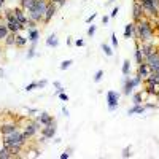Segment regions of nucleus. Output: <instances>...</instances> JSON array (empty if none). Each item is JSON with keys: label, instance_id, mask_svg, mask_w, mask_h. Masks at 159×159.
Listing matches in <instances>:
<instances>
[{"label": "nucleus", "instance_id": "nucleus-35", "mask_svg": "<svg viewBox=\"0 0 159 159\" xmlns=\"http://www.w3.org/2000/svg\"><path fill=\"white\" fill-rule=\"evenodd\" d=\"M35 88H38V84H37V81H34V83H30V84H27V86H25V91H32V89H35Z\"/></svg>", "mask_w": 159, "mask_h": 159}, {"label": "nucleus", "instance_id": "nucleus-42", "mask_svg": "<svg viewBox=\"0 0 159 159\" xmlns=\"http://www.w3.org/2000/svg\"><path fill=\"white\" fill-rule=\"evenodd\" d=\"M46 80H40V81H37V84H38V88H45L46 86Z\"/></svg>", "mask_w": 159, "mask_h": 159}, {"label": "nucleus", "instance_id": "nucleus-13", "mask_svg": "<svg viewBox=\"0 0 159 159\" xmlns=\"http://www.w3.org/2000/svg\"><path fill=\"white\" fill-rule=\"evenodd\" d=\"M150 72H151V70H150L148 64L145 62V61H143L142 64H139V69H137V75H139V76H142V78L145 80V78L150 75Z\"/></svg>", "mask_w": 159, "mask_h": 159}, {"label": "nucleus", "instance_id": "nucleus-22", "mask_svg": "<svg viewBox=\"0 0 159 159\" xmlns=\"http://www.w3.org/2000/svg\"><path fill=\"white\" fill-rule=\"evenodd\" d=\"M10 157H11V151H10L8 147L3 145V148L0 150V159H10Z\"/></svg>", "mask_w": 159, "mask_h": 159}, {"label": "nucleus", "instance_id": "nucleus-37", "mask_svg": "<svg viewBox=\"0 0 159 159\" xmlns=\"http://www.w3.org/2000/svg\"><path fill=\"white\" fill-rule=\"evenodd\" d=\"M59 99H61L62 102H69V96L65 94V92H61V94H59Z\"/></svg>", "mask_w": 159, "mask_h": 159}, {"label": "nucleus", "instance_id": "nucleus-25", "mask_svg": "<svg viewBox=\"0 0 159 159\" xmlns=\"http://www.w3.org/2000/svg\"><path fill=\"white\" fill-rule=\"evenodd\" d=\"M129 73H130V61H127V59H126V61L123 62V75H124V76H127Z\"/></svg>", "mask_w": 159, "mask_h": 159}, {"label": "nucleus", "instance_id": "nucleus-11", "mask_svg": "<svg viewBox=\"0 0 159 159\" xmlns=\"http://www.w3.org/2000/svg\"><path fill=\"white\" fill-rule=\"evenodd\" d=\"M143 8H142V5L139 3V2H134V10H132V16H134V21L137 22V21H140L142 18H143Z\"/></svg>", "mask_w": 159, "mask_h": 159}, {"label": "nucleus", "instance_id": "nucleus-18", "mask_svg": "<svg viewBox=\"0 0 159 159\" xmlns=\"http://www.w3.org/2000/svg\"><path fill=\"white\" fill-rule=\"evenodd\" d=\"M25 43H27V38L19 35V34H15V46L22 48V46H25Z\"/></svg>", "mask_w": 159, "mask_h": 159}, {"label": "nucleus", "instance_id": "nucleus-44", "mask_svg": "<svg viewBox=\"0 0 159 159\" xmlns=\"http://www.w3.org/2000/svg\"><path fill=\"white\" fill-rule=\"evenodd\" d=\"M151 2H153V7H154V10L159 13V0H151Z\"/></svg>", "mask_w": 159, "mask_h": 159}, {"label": "nucleus", "instance_id": "nucleus-27", "mask_svg": "<svg viewBox=\"0 0 159 159\" xmlns=\"http://www.w3.org/2000/svg\"><path fill=\"white\" fill-rule=\"evenodd\" d=\"M135 61H137V64H142L143 62V54H142L140 46H137V49H135Z\"/></svg>", "mask_w": 159, "mask_h": 159}, {"label": "nucleus", "instance_id": "nucleus-48", "mask_svg": "<svg viewBox=\"0 0 159 159\" xmlns=\"http://www.w3.org/2000/svg\"><path fill=\"white\" fill-rule=\"evenodd\" d=\"M27 110H29V113H37V110H35V108H27Z\"/></svg>", "mask_w": 159, "mask_h": 159}, {"label": "nucleus", "instance_id": "nucleus-23", "mask_svg": "<svg viewBox=\"0 0 159 159\" xmlns=\"http://www.w3.org/2000/svg\"><path fill=\"white\" fill-rule=\"evenodd\" d=\"M8 35H10V30H8V27H7V24H5V25L0 24V40H5Z\"/></svg>", "mask_w": 159, "mask_h": 159}, {"label": "nucleus", "instance_id": "nucleus-40", "mask_svg": "<svg viewBox=\"0 0 159 159\" xmlns=\"http://www.w3.org/2000/svg\"><path fill=\"white\" fill-rule=\"evenodd\" d=\"M96 18H97V13H92V15H91V16H89V18L86 19V22H88V24H91V22L94 21Z\"/></svg>", "mask_w": 159, "mask_h": 159}, {"label": "nucleus", "instance_id": "nucleus-30", "mask_svg": "<svg viewBox=\"0 0 159 159\" xmlns=\"http://www.w3.org/2000/svg\"><path fill=\"white\" fill-rule=\"evenodd\" d=\"M35 46H37V43H32V46L29 48V51H27V59H32V57L35 56Z\"/></svg>", "mask_w": 159, "mask_h": 159}, {"label": "nucleus", "instance_id": "nucleus-1", "mask_svg": "<svg viewBox=\"0 0 159 159\" xmlns=\"http://www.w3.org/2000/svg\"><path fill=\"white\" fill-rule=\"evenodd\" d=\"M24 143H25V140L22 139V132H21V130H16V132H13L11 135L3 137V145L10 148L11 157H13V156H18V153H19L21 148L24 147Z\"/></svg>", "mask_w": 159, "mask_h": 159}, {"label": "nucleus", "instance_id": "nucleus-29", "mask_svg": "<svg viewBox=\"0 0 159 159\" xmlns=\"http://www.w3.org/2000/svg\"><path fill=\"white\" fill-rule=\"evenodd\" d=\"M102 49H103V52H105V56H108V57L113 56V49H111L108 45H105V43H103V45H102Z\"/></svg>", "mask_w": 159, "mask_h": 159}, {"label": "nucleus", "instance_id": "nucleus-20", "mask_svg": "<svg viewBox=\"0 0 159 159\" xmlns=\"http://www.w3.org/2000/svg\"><path fill=\"white\" fill-rule=\"evenodd\" d=\"M38 37H40V32H38L37 29H29V37H27L29 42L37 43V42H38Z\"/></svg>", "mask_w": 159, "mask_h": 159}, {"label": "nucleus", "instance_id": "nucleus-46", "mask_svg": "<svg viewBox=\"0 0 159 159\" xmlns=\"http://www.w3.org/2000/svg\"><path fill=\"white\" fill-rule=\"evenodd\" d=\"M108 21H110V16H103V18H102V22H103V24H107Z\"/></svg>", "mask_w": 159, "mask_h": 159}, {"label": "nucleus", "instance_id": "nucleus-45", "mask_svg": "<svg viewBox=\"0 0 159 159\" xmlns=\"http://www.w3.org/2000/svg\"><path fill=\"white\" fill-rule=\"evenodd\" d=\"M69 157H70V151H65L61 154V159H69Z\"/></svg>", "mask_w": 159, "mask_h": 159}, {"label": "nucleus", "instance_id": "nucleus-34", "mask_svg": "<svg viewBox=\"0 0 159 159\" xmlns=\"http://www.w3.org/2000/svg\"><path fill=\"white\" fill-rule=\"evenodd\" d=\"M132 156V153H130V147H126L124 150H123V157H130Z\"/></svg>", "mask_w": 159, "mask_h": 159}, {"label": "nucleus", "instance_id": "nucleus-43", "mask_svg": "<svg viewBox=\"0 0 159 159\" xmlns=\"http://www.w3.org/2000/svg\"><path fill=\"white\" fill-rule=\"evenodd\" d=\"M118 13H119V7H115V8H113V11H111V15H110V18H115V16L118 15Z\"/></svg>", "mask_w": 159, "mask_h": 159}, {"label": "nucleus", "instance_id": "nucleus-4", "mask_svg": "<svg viewBox=\"0 0 159 159\" xmlns=\"http://www.w3.org/2000/svg\"><path fill=\"white\" fill-rule=\"evenodd\" d=\"M118 103H119V92L116 91H108L107 92V105H108V110L115 111L118 108Z\"/></svg>", "mask_w": 159, "mask_h": 159}, {"label": "nucleus", "instance_id": "nucleus-19", "mask_svg": "<svg viewBox=\"0 0 159 159\" xmlns=\"http://www.w3.org/2000/svg\"><path fill=\"white\" fill-rule=\"evenodd\" d=\"M19 5L24 11H29L34 5H35V0H19Z\"/></svg>", "mask_w": 159, "mask_h": 159}, {"label": "nucleus", "instance_id": "nucleus-52", "mask_svg": "<svg viewBox=\"0 0 159 159\" xmlns=\"http://www.w3.org/2000/svg\"><path fill=\"white\" fill-rule=\"evenodd\" d=\"M156 96H157V97H159V89H157V92H156Z\"/></svg>", "mask_w": 159, "mask_h": 159}, {"label": "nucleus", "instance_id": "nucleus-17", "mask_svg": "<svg viewBox=\"0 0 159 159\" xmlns=\"http://www.w3.org/2000/svg\"><path fill=\"white\" fill-rule=\"evenodd\" d=\"M57 45H59V38L56 37V34H51V35L46 38V46H49V48H57Z\"/></svg>", "mask_w": 159, "mask_h": 159}, {"label": "nucleus", "instance_id": "nucleus-33", "mask_svg": "<svg viewBox=\"0 0 159 159\" xmlns=\"http://www.w3.org/2000/svg\"><path fill=\"white\" fill-rule=\"evenodd\" d=\"M96 30H97V27H96L94 24H92V25H89V29H88V35H89V37H94Z\"/></svg>", "mask_w": 159, "mask_h": 159}, {"label": "nucleus", "instance_id": "nucleus-2", "mask_svg": "<svg viewBox=\"0 0 159 159\" xmlns=\"http://www.w3.org/2000/svg\"><path fill=\"white\" fill-rule=\"evenodd\" d=\"M135 37L140 40L142 43H147L153 38V27L148 19L142 18L140 21L135 22Z\"/></svg>", "mask_w": 159, "mask_h": 159}, {"label": "nucleus", "instance_id": "nucleus-36", "mask_svg": "<svg viewBox=\"0 0 159 159\" xmlns=\"http://www.w3.org/2000/svg\"><path fill=\"white\" fill-rule=\"evenodd\" d=\"M49 2H52V3H54V5L59 8V7H62V5L65 3V0H49Z\"/></svg>", "mask_w": 159, "mask_h": 159}, {"label": "nucleus", "instance_id": "nucleus-24", "mask_svg": "<svg viewBox=\"0 0 159 159\" xmlns=\"http://www.w3.org/2000/svg\"><path fill=\"white\" fill-rule=\"evenodd\" d=\"M132 102H134V105H142V102H143V92H137V94L132 96Z\"/></svg>", "mask_w": 159, "mask_h": 159}, {"label": "nucleus", "instance_id": "nucleus-49", "mask_svg": "<svg viewBox=\"0 0 159 159\" xmlns=\"http://www.w3.org/2000/svg\"><path fill=\"white\" fill-rule=\"evenodd\" d=\"M0 76H2V78L5 76V73H3V70H2V69H0Z\"/></svg>", "mask_w": 159, "mask_h": 159}, {"label": "nucleus", "instance_id": "nucleus-10", "mask_svg": "<svg viewBox=\"0 0 159 159\" xmlns=\"http://www.w3.org/2000/svg\"><path fill=\"white\" fill-rule=\"evenodd\" d=\"M54 134H56V123L42 127V135H45L48 139H52V137H54Z\"/></svg>", "mask_w": 159, "mask_h": 159}, {"label": "nucleus", "instance_id": "nucleus-53", "mask_svg": "<svg viewBox=\"0 0 159 159\" xmlns=\"http://www.w3.org/2000/svg\"><path fill=\"white\" fill-rule=\"evenodd\" d=\"M0 2H2V3H5V0H0Z\"/></svg>", "mask_w": 159, "mask_h": 159}, {"label": "nucleus", "instance_id": "nucleus-39", "mask_svg": "<svg viewBox=\"0 0 159 159\" xmlns=\"http://www.w3.org/2000/svg\"><path fill=\"white\" fill-rule=\"evenodd\" d=\"M111 45L116 48L118 46V38H116V34H111Z\"/></svg>", "mask_w": 159, "mask_h": 159}, {"label": "nucleus", "instance_id": "nucleus-26", "mask_svg": "<svg viewBox=\"0 0 159 159\" xmlns=\"http://www.w3.org/2000/svg\"><path fill=\"white\" fill-rule=\"evenodd\" d=\"M156 86L157 84H154V83H147V92H148V94H156V92H157Z\"/></svg>", "mask_w": 159, "mask_h": 159}, {"label": "nucleus", "instance_id": "nucleus-32", "mask_svg": "<svg viewBox=\"0 0 159 159\" xmlns=\"http://www.w3.org/2000/svg\"><path fill=\"white\" fill-rule=\"evenodd\" d=\"M102 76H103V70H97V72H96V75H94V81H96V83H99L100 80H102Z\"/></svg>", "mask_w": 159, "mask_h": 159}, {"label": "nucleus", "instance_id": "nucleus-54", "mask_svg": "<svg viewBox=\"0 0 159 159\" xmlns=\"http://www.w3.org/2000/svg\"><path fill=\"white\" fill-rule=\"evenodd\" d=\"M0 51H2V49H0Z\"/></svg>", "mask_w": 159, "mask_h": 159}, {"label": "nucleus", "instance_id": "nucleus-6", "mask_svg": "<svg viewBox=\"0 0 159 159\" xmlns=\"http://www.w3.org/2000/svg\"><path fill=\"white\" fill-rule=\"evenodd\" d=\"M134 88H137V86H135V83H134V78H130L129 75H127V76H124L123 94H124V96H130V92H132V89H134Z\"/></svg>", "mask_w": 159, "mask_h": 159}, {"label": "nucleus", "instance_id": "nucleus-51", "mask_svg": "<svg viewBox=\"0 0 159 159\" xmlns=\"http://www.w3.org/2000/svg\"><path fill=\"white\" fill-rule=\"evenodd\" d=\"M2 8H3V3H2V2H0V10H2Z\"/></svg>", "mask_w": 159, "mask_h": 159}, {"label": "nucleus", "instance_id": "nucleus-15", "mask_svg": "<svg viewBox=\"0 0 159 159\" xmlns=\"http://www.w3.org/2000/svg\"><path fill=\"white\" fill-rule=\"evenodd\" d=\"M140 49H142V54H143V59L147 57V56H150L151 52L154 51V48H153V45H151L150 42H147V43H142V45H140Z\"/></svg>", "mask_w": 159, "mask_h": 159}, {"label": "nucleus", "instance_id": "nucleus-41", "mask_svg": "<svg viewBox=\"0 0 159 159\" xmlns=\"http://www.w3.org/2000/svg\"><path fill=\"white\" fill-rule=\"evenodd\" d=\"M75 45H76L78 48H81V46H84V40H81V38H78L76 42H75Z\"/></svg>", "mask_w": 159, "mask_h": 159}, {"label": "nucleus", "instance_id": "nucleus-7", "mask_svg": "<svg viewBox=\"0 0 159 159\" xmlns=\"http://www.w3.org/2000/svg\"><path fill=\"white\" fill-rule=\"evenodd\" d=\"M37 121L42 124V126H48V124H52V123H56L54 121V118H52L49 113H46V111H43V113H40L38 116H37Z\"/></svg>", "mask_w": 159, "mask_h": 159}, {"label": "nucleus", "instance_id": "nucleus-31", "mask_svg": "<svg viewBox=\"0 0 159 159\" xmlns=\"http://www.w3.org/2000/svg\"><path fill=\"white\" fill-rule=\"evenodd\" d=\"M73 62L70 61V59H67V61H64L62 64H61V70H67L69 67H70V65H72Z\"/></svg>", "mask_w": 159, "mask_h": 159}, {"label": "nucleus", "instance_id": "nucleus-5", "mask_svg": "<svg viewBox=\"0 0 159 159\" xmlns=\"http://www.w3.org/2000/svg\"><path fill=\"white\" fill-rule=\"evenodd\" d=\"M38 129H42V124H40L37 119L34 123H29L27 126H25V129H24V134H27V137L30 139V137H34L35 134H37V130Z\"/></svg>", "mask_w": 159, "mask_h": 159}, {"label": "nucleus", "instance_id": "nucleus-3", "mask_svg": "<svg viewBox=\"0 0 159 159\" xmlns=\"http://www.w3.org/2000/svg\"><path fill=\"white\" fill-rule=\"evenodd\" d=\"M145 62L148 64V67L151 72H159V51H153L150 56L145 57Z\"/></svg>", "mask_w": 159, "mask_h": 159}, {"label": "nucleus", "instance_id": "nucleus-16", "mask_svg": "<svg viewBox=\"0 0 159 159\" xmlns=\"http://www.w3.org/2000/svg\"><path fill=\"white\" fill-rule=\"evenodd\" d=\"M135 35V22H129L124 29V38H132Z\"/></svg>", "mask_w": 159, "mask_h": 159}, {"label": "nucleus", "instance_id": "nucleus-21", "mask_svg": "<svg viewBox=\"0 0 159 159\" xmlns=\"http://www.w3.org/2000/svg\"><path fill=\"white\" fill-rule=\"evenodd\" d=\"M143 111H145V105H134L127 111V115H135V113H143Z\"/></svg>", "mask_w": 159, "mask_h": 159}, {"label": "nucleus", "instance_id": "nucleus-9", "mask_svg": "<svg viewBox=\"0 0 159 159\" xmlns=\"http://www.w3.org/2000/svg\"><path fill=\"white\" fill-rule=\"evenodd\" d=\"M13 13H15V18H16V21H19L22 25L27 24L29 18H27V15L24 13V10H22V8H15V10H13Z\"/></svg>", "mask_w": 159, "mask_h": 159}, {"label": "nucleus", "instance_id": "nucleus-14", "mask_svg": "<svg viewBox=\"0 0 159 159\" xmlns=\"http://www.w3.org/2000/svg\"><path fill=\"white\" fill-rule=\"evenodd\" d=\"M16 130H18L16 124H3L2 127H0V134H2L3 137H7V135H11L13 132H16Z\"/></svg>", "mask_w": 159, "mask_h": 159}, {"label": "nucleus", "instance_id": "nucleus-12", "mask_svg": "<svg viewBox=\"0 0 159 159\" xmlns=\"http://www.w3.org/2000/svg\"><path fill=\"white\" fill-rule=\"evenodd\" d=\"M7 27H8V30L11 32V34H18L19 30H22L24 29V25L19 22V21H10V22H7Z\"/></svg>", "mask_w": 159, "mask_h": 159}, {"label": "nucleus", "instance_id": "nucleus-47", "mask_svg": "<svg viewBox=\"0 0 159 159\" xmlns=\"http://www.w3.org/2000/svg\"><path fill=\"white\" fill-rule=\"evenodd\" d=\"M62 113H64L65 116H69V110H67V108H65V107H62Z\"/></svg>", "mask_w": 159, "mask_h": 159}, {"label": "nucleus", "instance_id": "nucleus-28", "mask_svg": "<svg viewBox=\"0 0 159 159\" xmlns=\"http://www.w3.org/2000/svg\"><path fill=\"white\" fill-rule=\"evenodd\" d=\"M5 43H7L8 46H13V45H15V34L10 32V35L5 38Z\"/></svg>", "mask_w": 159, "mask_h": 159}, {"label": "nucleus", "instance_id": "nucleus-50", "mask_svg": "<svg viewBox=\"0 0 159 159\" xmlns=\"http://www.w3.org/2000/svg\"><path fill=\"white\" fill-rule=\"evenodd\" d=\"M115 2V0H108V2H107V5H110V3H113Z\"/></svg>", "mask_w": 159, "mask_h": 159}, {"label": "nucleus", "instance_id": "nucleus-38", "mask_svg": "<svg viewBox=\"0 0 159 159\" xmlns=\"http://www.w3.org/2000/svg\"><path fill=\"white\" fill-rule=\"evenodd\" d=\"M35 24H37L35 21L29 19V21H27V24H25V25H27V29H35Z\"/></svg>", "mask_w": 159, "mask_h": 159}, {"label": "nucleus", "instance_id": "nucleus-8", "mask_svg": "<svg viewBox=\"0 0 159 159\" xmlns=\"http://www.w3.org/2000/svg\"><path fill=\"white\" fill-rule=\"evenodd\" d=\"M56 11H57V7L52 3V2H49L48 3V8H46V13H45V18H43V22H49L52 19V16L56 15Z\"/></svg>", "mask_w": 159, "mask_h": 159}]
</instances>
